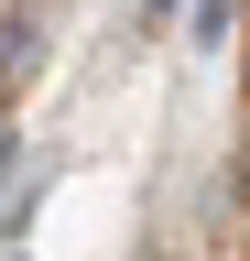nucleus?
Here are the masks:
<instances>
[{"instance_id":"1","label":"nucleus","mask_w":250,"mask_h":261,"mask_svg":"<svg viewBox=\"0 0 250 261\" xmlns=\"http://www.w3.org/2000/svg\"><path fill=\"white\" fill-rule=\"evenodd\" d=\"M33 65H44V22H33V11H11V0H0V98H11L22 76H33Z\"/></svg>"},{"instance_id":"2","label":"nucleus","mask_w":250,"mask_h":261,"mask_svg":"<svg viewBox=\"0 0 250 261\" xmlns=\"http://www.w3.org/2000/svg\"><path fill=\"white\" fill-rule=\"evenodd\" d=\"M229 33V0H196V44H217Z\"/></svg>"},{"instance_id":"3","label":"nucleus","mask_w":250,"mask_h":261,"mask_svg":"<svg viewBox=\"0 0 250 261\" xmlns=\"http://www.w3.org/2000/svg\"><path fill=\"white\" fill-rule=\"evenodd\" d=\"M11 163H22V142H11V130H0V185H11Z\"/></svg>"},{"instance_id":"4","label":"nucleus","mask_w":250,"mask_h":261,"mask_svg":"<svg viewBox=\"0 0 250 261\" xmlns=\"http://www.w3.org/2000/svg\"><path fill=\"white\" fill-rule=\"evenodd\" d=\"M152 11H174V0H152Z\"/></svg>"}]
</instances>
